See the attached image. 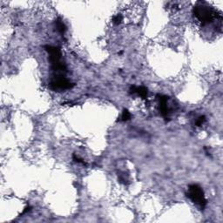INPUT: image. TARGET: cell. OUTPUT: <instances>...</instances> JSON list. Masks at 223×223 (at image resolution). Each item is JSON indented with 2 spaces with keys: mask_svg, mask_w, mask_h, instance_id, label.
Listing matches in <instances>:
<instances>
[{
  "mask_svg": "<svg viewBox=\"0 0 223 223\" xmlns=\"http://www.w3.org/2000/svg\"><path fill=\"white\" fill-rule=\"evenodd\" d=\"M193 12H194V16L196 17L199 21L201 22L202 25L209 24L215 19V17L221 18V16L217 14L215 10L207 5H203V4L196 5L194 7Z\"/></svg>",
  "mask_w": 223,
  "mask_h": 223,
  "instance_id": "1",
  "label": "cell"
},
{
  "mask_svg": "<svg viewBox=\"0 0 223 223\" xmlns=\"http://www.w3.org/2000/svg\"><path fill=\"white\" fill-rule=\"evenodd\" d=\"M187 196L194 204L200 206L201 208L206 205V200L204 195V192L202 188L197 184H193L188 187Z\"/></svg>",
  "mask_w": 223,
  "mask_h": 223,
  "instance_id": "2",
  "label": "cell"
},
{
  "mask_svg": "<svg viewBox=\"0 0 223 223\" xmlns=\"http://www.w3.org/2000/svg\"><path fill=\"white\" fill-rule=\"evenodd\" d=\"M74 85L72 84L69 80L62 74L55 75L50 82V87L53 91H63L73 87Z\"/></svg>",
  "mask_w": 223,
  "mask_h": 223,
  "instance_id": "3",
  "label": "cell"
},
{
  "mask_svg": "<svg viewBox=\"0 0 223 223\" xmlns=\"http://www.w3.org/2000/svg\"><path fill=\"white\" fill-rule=\"evenodd\" d=\"M158 100H159V107H160V114H162V116L165 119L168 118L169 114V107L167 105V101H168V97L165 96V95H157Z\"/></svg>",
  "mask_w": 223,
  "mask_h": 223,
  "instance_id": "4",
  "label": "cell"
},
{
  "mask_svg": "<svg viewBox=\"0 0 223 223\" xmlns=\"http://www.w3.org/2000/svg\"><path fill=\"white\" fill-rule=\"evenodd\" d=\"M129 93L131 94H138L139 97H141L142 99H146L148 97V89L146 88L145 86H135L133 85L131 86Z\"/></svg>",
  "mask_w": 223,
  "mask_h": 223,
  "instance_id": "5",
  "label": "cell"
},
{
  "mask_svg": "<svg viewBox=\"0 0 223 223\" xmlns=\"http://www.w3.org/2000/svg\"><path fill=\"white\" fill-rule=\"evenodd\" d=\"M55 26H56V28H57V30H58V32H59V33L64 34L65 33V32L66 31V26H65V23H64L60 18H58V19L55 21Z\"/></svg>",
  "mask_w": 223,
  "mask_h": 223,
  "instance_id": "6",
  "label": "cell"
},
{
  "mask_svg": "<svg viewBox=\"0 0 223 223\" xmlns=\"http://www.w3.org/2000/svg\"><path fill=\"white\" fill-rule=\"evenodd\" d=\"M130 118H131V114L128 112V110L126 109L123 110L120 120H122V121H127V120L130 119Z\"/></svg>",
  "mask_w": 223,
  "mask_h": 223,
  "instance_id": "7",
  "label": "cell"
},
{
  "mask_svg": "<svg viewBox=\"0 0 223 223\" xmlns=\"http://www.w3.org/2000/svg\"><path fill=\"white\" fill-rule=\"evenodd\" d=\"M123 20V17L121 14H117L116 16H114V18H113V22H114V25H119Z\"/></svg>",
  "mask_w": 223,
  "mask_h": 223,
  "instance_id": "8",
  "label": "cell"
},
{
  "mask_svg": "<svg viewBox=\"0 0 223 223\" xmlns=\"http://www.w3.org/2000/svg\"><path fill=\"white\" fill-rule=\"evenodd\" d=\"M206 121V117L205 116H200L198 119H197V120H196V122H195V125L197 126H201L203 123Z\"/></svg>",
  "mask_w": 223,
  "mask_h": 223,
  "instance_id": "9",
  "label": "cell"
},
{
  "mask_svg": "<svg viewBox=\"0 0 223 223\" xmlns=\"http://www.w3.org/2000/svg\"><path fill=\"white\" fill-rule=\"evenodd\" d=\"M72 159H73V160H74L75 162H77V163H81V164H83V165H86V163L85 162L84 160H82V159H80V158H79V157L76 155V154H73V156H72Z\"/></svg>",
  "mask_w": 223,
  "mask_h": 223,
  "instance_id": "10",
  "label": "cell"
},
{
  "mask_svg": "<svg viewBox=\"0 0 223 223\" xmlns=\"http://www.w3.org/2000/svg\"><path fill=\"white\" fill-rule=\"evenodd\" d=\"M31 210V206H26L25 208V210L23 211V214H25V213H27V212H29V211Z\"/></svg>",
  "mask_w": 223,
  "mask_h": 223,
  "instance_id": "11",
  "label": "cell"
}]
</instances>
